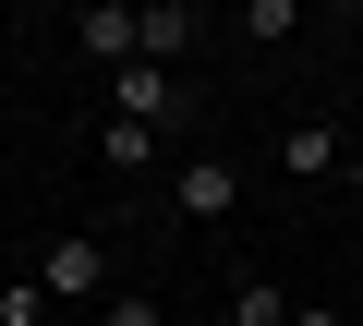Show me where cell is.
Wrapping results in <instances>:
<instances>
[{
	"label": "cell",
	"instance_id": "11",
	"mask_svg": "<svg viewBox=\"0 0 363 326\" xmlns=\"http://www.w3.org/2000/svg\"><path fill=\"white\" fill-rule=\"evenodd\" d=\"M291 326H351V314L339 302H291Z\"/></svg>",
	"mask_w": 363,
	"mask_h": 326
},
{
	"label": "cell",
	"instance_id": "1",
	"mask_svg": "<svg viewBox=\"0 0 363 326\" xmlns=\"http://www.w3.org/2000/svg\"><path fill=\"white\" fill-rule=\"evenodd\" d=\"M37 290H49V314H97L121 278H109V242L97 230H61L49 254H37Z\"/></svg>",
	"mask_w": 363,
	"mask_h": 326
},
{
	"label": "cell",
	"instance_id": "3",
	"mask_svg": "<svg viewBox=\"0 0 363 326\" xmlns=\"http://www.w3.org/2000/svg\"><path fill=\"white\" fill-rule=\"evenodd\" d=\"M109 121H145V133H182V85L157 61H121L109 73Z\"/></svg>",
	"mask_w": 363,
	"mask_h": 326
},
{
	"label": "cell",
	"instance_id": "10",
	"mask_svg": "<svg viewBox=\"0 0 363 326\" xmlns=\"http://www.w3.org/2000/svg\"><path fill=\"white\" fill-rule=\"evenodd\" d=\"M0 326H49V290L37 278H0Z\"/></svg>",
	"mask_w": 363,
	"mask_h": 326
},
{
	"label": "cell",
	"instance_id": "2",
	"mask_svg": "<svg viewBox=\"0 0 363 326\" xmlns=\"http://www.w3.org/2000/svg\"><path fill=\"white\" fill-rule=\"evenodd\" d=\"M242 206V157H182L169 170V230H230Z\"/></svg>",
	"mask_w": 363,
	"mask_h": 326
},
{
	"label": "cell",
	"instance_id": "7",
	"mask_svg": "<svg viewBox=\"0 0 363 326\" xmlns=\"http://www.w3.org/2000/svg\"><path fill=\"white\" fill-rule=\"evenodd\" d=\"M339 157H351V133H339V121H303V133H279V170H291V182H327Z\"/></svg>",
	"mask_w": 363,
	"mask_h": 326
},
{
	"label": "cell",
	"instance_id": "5",
	"mask_svg": "<svg viewBox=\"0 0 363 326\" xmlns=\"http://www.w3.org/2000/svg\"><path fill=\"white\" fill-rule=\"evenodd\" d=\"M194 37H206V13H194V0H145V13H133V49H145L157 73H169L182 49H194Z\"/></svg>",
	"mask_w": 363,
	"mask_h": 326
},
{
	"label": "cell",
	"instance_id": "9",
	"mask_svg": "<svg viewBox=\"0 0 363 326\" xmlns=\"http://www.w3.org/2000/svg\"><path fill=\"white\" fill-rule=\"evenodd\" d=\"M85 326H169V314H157V290H133V278H121V290H109Z\"/></svg>",
	"mask_w": 363,
	"mask_h": 326
},
{
	"label": "cell",
	"instance_id": "4",
	"mask_svg": "<svg viewBox=\"0 0 363 326\" xmlns=\"http://www.w3.org/2000/svg\"><path fill=\"white\" fill-rule=\"evenodd\" d=\"M73 61H97V73L145 61V49H133V0H85V13H73Z\"/></svg>",
	"mask_w": 363,
	"mask_h": 326
},
{
	"label": "cell",
	"instance_id": "12",
	"mask_svg": "<svg viewBox=\"0 0 363 326\" xmlns=\"http://www.w3.org/2000/svg\"><path fill=\"white\" fill-rule=\"evenodd\" d=\"M339 170H351V182H363V145H351V157H339Z\"/></svg>",
	"mask_w": 363,
	"mask_h": 326
},
{
	"label": "cell",
	"instance_id": "6",
	"mask_svg": "<svg viewBox=\"0 0 363 326\" xmlns=\"http://www.w3.org/2000/svg\"><path fill=\"white\" fill-rule=\"evenodd\" d=\"M157 145H169V133H145V121H109V109H97V170L145 182V170H157Z\"/></svg>",
	"mask_w": 363,
	"mask_h": 326
},
{
	"label": "cell",
	"instance_id": "8",
	"mask_svg": "<svg viewBox=\"0 0 363 326\" xmlns=\"http://www.w3.org/2000/svg\"><path fill=\"white\" fill-rule=\"evenodd\" d=\"M230 326H291V290H279V278H242V290H230Z\"/></svg>",
	"mask_w": 363,
	"mask_h": 326
}]
</instances>
